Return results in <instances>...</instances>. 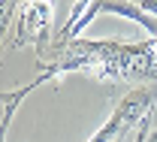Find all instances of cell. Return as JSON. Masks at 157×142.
Wrapping results in <instances>:
<instances>
[{"instance_id": "1", "label": "cell", "mask_w": 157, "mask_h": 142, "mask_svg": "<svg viewBox=\"0 0 157 142\" xmlns=\"http://www.w3.org/2000/svg\"><path fill=\"white\" fill-rule=\"evenodd\" d=\"M154 100H157V85H148V88H136V91H130L124 100L118 103V109L112 112V118L106 121V127H100L88 142H115L124 130H130L136 121H145L148 106H151Z\"/></svg>"}, {"instance_id": "2", "label": "cell", "mask_w": 157, "mask_h": 142, "mask_svg": "<svg viewBox=\"0 0 157 142\" xmlns=\"http://www.w3.org/2000/svg\"><path fill=\"white\" fill-rule=\"evenodd\" d=\"M145 133H148V115H145V121L139 124V139L136 142H145Z\"/></svg>"}]
</instances>
